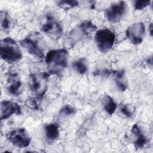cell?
Here are the masks:
<instances>
[{"mask_svg":"<svg viewBox=\"0 0 153 153\" xmlns=\"http://www.w3.org/2000/svg\"><path fill=\"white\" fill-rule=\"evenodd\" d=\"M48 73L50 75L61 74L68 66V51L65 48L50 50L45 57Z\"/></svg>","mask_w":153,"mask_h":153,"instance_id":"obj_1","label":"cell"},{"mask_svg":"<svg viewBox=\"0 0 153 153\" xmlns=\"http://www.w3.org/2000/svg\"><path fill=\"white\" fill-rule=\"evenodd\" d=\"M96 26L90 20H84L77 24L68 33L67 41L72 47L87 41L96 31Z\"/></svg>","mask_w":153,"mask_h":153,"instance_id":"obj_2","label":"cell"},{"mask_svg":"<svg viewBox=\"0 0 153 153\" xmlns=\"http://www.w3.org/2000/svg\"><path fill=\"white\" fill-rule=\"evenodd\" d=\"M20 45L30 54L39 58L44 57L46 42L41 33L33 32L20 41Z\"/></svg>","mask_w":153,"mask_h":153,"instance_id":"obj_3","label":"cell"},{"mask_svg":"<svg viewBox=\"0 0 153 153\" xmlns=\"http://www.w3.org/2000/svg\"><path fill=\"white\" fill-rule=\"evenodd\" d=\"M1 59L8 64L19 62L22 59V51L17 42L11 37H6L0 42Z\"/></svg>","mask_w":153,"mask_h":153,"instance_id":"obj_4","label":"cell"},{"mask_svg":"<svg viewBox=\"0 0 153 153\" xmlns=\"http://www.w3.org/2000/svg\"><path fill=\"white\" fill-rule=\"evenodd\" d=\"M50 74L46 72L31 73L28 76L27 84L31 94L35 97H42L48 88Z\"/></svg>","mask_w":153,"mask_h":153,"instance_id":"obj_5","label":"cell"},{"mask_svg":"<svg viewBox=\"0 0 153 153\" xmlns=\"http://www.w3.org/2000/svg\"><path fill=\"white\" fill-rule=\"evenodd\" d=\"M94 39L97 50L102 53H106L114 46L115 35L111 30L103 28L96 32Z\"/></svg>","mask_w":153,"mask_h":153,"instance_id":"obj_6","label":"cell"},{"mask_svg":"<svg viewBox=\"0 0 153 153\" xmlns=\"http://www.w3.org/2000/svg\"><path fill=\"white\" fill-rule=\"evenodd\" d=\"M127 13V4L125 1H119L110 5L104 11L106 20L110 23L121 21Z\"/></svg>","mask_w":153,"mask_h":153,"instance_id":"obj_7","label":"cell"},{"mask_svg":"<svg viewBox=\"0 0 153 153\" xmlns=\"http://www.w3.org/2000/svg\"><path fill=\"white\" fill-rule=\"evenodd\" d=\"M6 137L13 145L20 148L29 146L32 140L29 132L23 127L13 129L7 133Z\"/></svg>","mask_w":153,"mask_h":153,"instance_id":"obj_8","label":"cell"},{"mask_svg":"<svg viewBox=\"0 0 153 153\" xmlns=\"http://www.w3.org/2000/svg\"><path fill=\"white\" fill-rule=\"evenodd\" d=\"M41 30L53 40L59 39L63 33V27L53 16H47L41 27Z\"/></svg>","mask_w":153,"mask_h":153,"instance_id":"obj_9","label":"cell"},{"mask_svg":"<svg viewBox=\"0 0 153 153\" xmlns=\"http://www.w3.org/2000/svg\"><path fill=\"white\" fill-rule=\"evenodd\" d=\"M126 35L133 45L140 44L146 35V27L142 22H135L130 25L126 29Z\"/></svg>","mask_w":153,"mask_h":153,"instance_id":"obj_10","label":"cell"},{"mask_svg":"<svg viewBox=\"0 0 153 153\" xmlns=\"http://www.w3.org/2000/svg\"><path fill=\"white\" fill-rule=\"evenodd\" d=\"M7 91L11 96L17 97L22 94L23 84L17 73H9L7 78Z\"/></svg>","mask_w":153,"mask_h":153,"instance_id":"obj_11","label":"cell"},{"mask_svg":"<svg viewBox=\"0 0 153 153\" xmlns=\"http://www.w3.org/2000/svg\"><path fill=\"white\" fill-rule=\"evenodd\" d=\"M22 109L20 106L16 102L10 100H2L1 103V120H5L13 114H20Z\"/></svg>","mask_w":153,"mask_h":153,"instance_id":"obj_12","label":"cell"},{"mask_svg":"<svg viewBox=\"0 0 153 153\" xmlns=\"http://www.w3.org/2000/svg\"><path fill=\"white\" fill-rule=\"evenodd\" d=\"M44 134L45 140L47 144H53L59 137V128L58 125L53 123L44 124Z\"/></svg>","mask_w":153,"mask_h":153,"instance_id":"obj_13","label":"cell"},{"mask_svg":"<svg viewBox=\"0 0 153 153\" xmlns=\"http://www.w3.org/2000/svg\"><path fill=\"white\" fill-rule=\"evenodd\" d=\"M131 133L134 137L133 144L135 148L137 149L143 148L146 145L148 140L137 124L136 123L132 126Z\"/></svg>","mask_w":153,"mask_h":153,"instance_id":"obj_14","label":"cell"},{"mask_svg":"<svg viewBox=\"0 0 153 153\" xmlns=\"http://www.w3.org/2000/svg\"><path fill=\"white\" fill-rule=\"evenodd\" d=\"M1 29L5 33H10L14 27L15 23L14 19L6 11H1L0 13Z\"/></svg>","mask_w":153,"mask_h":153,"instance_id":"obj_15","label":"cell"},{"mask_svg":"<svg viewBox=\"0 0 153 153\" xmlns=\"http://www.w3.org/2000/svg\"><path fill=\"white\" fill-rule=\"evenodd\" d=\"M111 74L113 76L114 80L118 90L120 91H125L128 87L125 71L119 70L112 71Z\"/></svg>","mask_w":153,"mask_h":153,"instance_id":"obj_16","label":"cell"},{"mask_svg":"<svg viewBox=\"0 0 153 153\" xmlns=\"http://www.w3.org/2000/svg\"><path fill=\"white\" fill-rule=\"evenodd\" d=\"M102 104L105 111L109 115H112L117 108V105L115 101L109 95L103 96L102 100Z\"/></svg>","mask_w":153,"mask_h":153,"instance_id":"obj_17","label":"cell"},{"mask_svg":"<svg viewBox=\"0 0 153 153\" xmlns=\"http://www.w3.org/2000/svg\"><path fill=\"white\" fill-rule=\"evenodd\" d=\"M72 65L75 71L79 74L84 75L88 71V62L85 58H79L75 60Z\"/></svg>","mask_w":153,"mask_h":153,"instance_id":"obj_18","label":"cell"},{"mask_svg":"<svg viewBox=\"0 0 153 153\" xmlns=\"http://www.w3.org/2000/svg\"><path fill=\"white\" fill-rule=\"evenodd\" d=\"M135 107L129 103L121 104L119 108L120 114L123 115L126 118H131L135 112Z\"/></svg>","mask_w":153,"mask_h":153,"instance_id":"obj_19","label":"cell"},{"mask_svg":"<svg viewBox=\"0 0 153 153\" xmlns=\"http://www.w3.org/2000/svg\"><path fill=\"white\" fill-rule=\"evenodd\" d=\"M56 4L59 8H62L65 10H68L71 8H74L79 5L78 1L74 0L57 1L56 2Z\"/></svg>","mask_w":153,"mask_h":153,"instance_id":"obj_20","label":"cell"},{"mask_svg":"<svg viewBox=\"0 0 153 153\" xmlns=\"http://www.w3.org/2000/svg\"><path fill=\"white\" fill-rule=\"evenodd\" d=\"M76 109L70 105H65L61 108L59 115L62 117H69L76 114Z\"/></svg>","mask_w":153,"mask_h":153,"instance_id":"obj_21","label":"cell"},{"mask_svg":"<svg viewBox=\"0 0 153 153\" xmlns=\"http://www.w3.org/2000/svg\"><path fill=\"white\" fill-rule=\"evenodd\" d=\"M150 1H134V7L136 10H142L150 5Z\"/></svg>","mask_w":153,"mask_h":153,"instance_id":"obj_22","label":"cell"},{"mask_svg":"<svg viewBox=\"0 0 153 153\" xmlns=\"http://www.w3.org/2000/svg\"><path fill=\"white\" fill-rule=\"evenodd\" d=\"M28 106L33 109H38V106H37V104H36V102L35 101V100H28Z\"/></svg>","mask_w":153,"mask_h":153,"instance_id":"obj_23","label":"cell"},{"mask_svg":"<svg viewBox=\"0 0 153 153\" xmlns=\"http://www.w3.org/2000/svg\"><path fill=\"white\" fill-rule=\"evenodd\" d=\"M149 33L151 36H152V23H150V25L149 26Z\"/></svg>","mask_w":153,"mask_h":153,"instance_id":"obj_24","label":"cell"}]
</instances>
